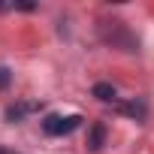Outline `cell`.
Instances as JSON below:
<instances>
[{"instance_id": "obj_1", "label": "cell", "mask_w": 154, "mask_h": 154, "mask_svg": "<svg viewBox=\"0 0 154 154\" xmlns=\"http://www.w3.org/2000/svg\"><path fill=\"white\" fill-rule=\"evenodd\" d=\"M97 33H100V39L106 42V45H112V48H121V51H139V39L130 33V27L124 24V21H100V27H97Z\"/></svg>"}, {"instance_id": "obj_2", "label": "cell", "mask_w": 154, "mask_h": 154, "mask_svg": "<svg viewBox=\"0 0 154 154\" xmlns=\"http://www.w3.org/2000/svg\"><path fill=\"white\" fill-rule=\"evenodd\" d=\"M79 124H82L79 115H45L42 118V133L45 136H66Z\"/></svg>"}, {"instance_id": "obj_3", "label": "cell", "mask_w": 154, "mask_h": 154, "mask_svg": "<svg viewBox=\"0 0 154 154\" xmlns=\"http://www.w3.org/2000/svg\"><path fill=\"white\" fill-rule=\"evenodd\" d=\"M91 94H94L97 100H103V103H112V100L118 97V91H115V85H109V82H97V85L91 88Z\"/></svg>"}, {"instance_id": "obj_4", "label": "cell", "mask_w": 154, "mask_h": 154, "mask_svg": "<svg viewBox=\"0 0 154 154\" xmlns=\"http://www.w3.org/2000/svg\"><path fill=\"white\" fill-rule=\"evenodd\" d=\"M103 142H106V127H103V124H94L91 133H88V148H91V151H100Z\"/></svg>"}, {"instance_id": "obj_5", "label": "cell", "mask_w": 154, "mask_h": 154, "mask_svg": "<svg viewBox=\"0 0 154 154\" xmlns=\"http://www.w3.org/2000/svg\"><path fill=\"white\" fill-rule=\"evenodd\" d=\"M30 109H36V106H9L6 109V121H21Z\"/></svg>"}, {"instance_id": "obj_6", "label": "cell", "mask_w": 154, "mask_h": 154, "mask_svg": "<svg viewBox=\"0 0 154 154\" xmlns=\"http://www.w3.org/2000/svg\"><path fill=\"white\" fill-rule=\"evenodd\" d=\"M6 82H9V69L0 66V88H6Z\"/></svg>"}, {"instance_id": "obj_7", "label": "cell", "mask_w": 154, "mask_h": 154, "mask_svg": "<svg viewBox=\"0 0 154 154\" xmlns=\"http://www.w3.org/2000/svg\"><path fill=\"white\" fill-rule=\"evenodd\" d=\"M0 154H15V151H6V148H0Z\"/></svg>"}]
</instances>
